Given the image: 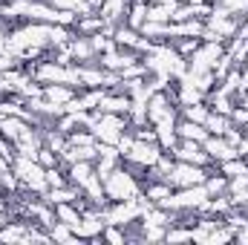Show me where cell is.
<instances>
[{
    "mask_svg": "<svg viewBox=\"0 0 248 245\" xmlns=\"http://www.w3.org/2000/svg\"><path fill=\"white\" fill-rule=\"evenodd\" d=\"M202 147H205V153L211 156V162H214V165H219V162H228V159H237V156H240V147H237L228 136H211V133H208V138L202 141Z\"/></svg>",
    "mask_w": 248,
    "mask_h": 245,
    "instance_id": "cell-7",
    "label": "cell"
},
{
    "mask_svg": "<svg viewBox=\"0 0 248 245\" xmlns=\"http://www.w3.org/2000/svg\"><path fill=\"white\" fill-rule=\"evenodd\" d=\"M176 136L179 138H190V141H205L208 138V130H205V124H196V122H176Z\"/></svg>",
    "mask_w": 248,
    "mask_h": 245,
    "instance_id": "cell-10",
    "label": "cell"
},
{
    "mask_svg": "<svg viewBox=\"0 0 248 245\" xmlns=\"http://www.w3.org/2000/svg\"><path fill=\"white\" fill-rule=\"evenodd\" d=\"M127 127H130L127 116L93 110V124H90V130H93V136H95L101 144H119V138L127 133Z\"/></svg>",
    "mask_w": 248,
    "mask_h": 245,
    "instance_id": "cell-4",
    "label": "cell"
},
{
    "mask_svg": "<svg viewBox=\"0 0 248 245\" xmlns=\"http://www.w3.org/2000/svg\"><path fill=\"white\" fill-rule=\"evenodd\" d=\"M130 3H133V0H104V3L98 6V15L104 17V23L119 26V23H124V17H127Z\"/></svg>",
    "mask_w": 248,
    "mask_h": 245,
    "instance_id": "cell-8",
    "label": "cell"
},
{
    "mask_svg": "<svg viewBox=\"0 0 248 245\" xmlns=\"http://www.w3.org/2000/svg\"><path fill=\"white\" fill-rule=\"evenodd\" d=\"M136 3H144V6H150V3H156V0H136Z\"/></svg>",
    "mask_w": 248,
    "mask_h": 245,
    "instance_id": "cell-16",
    "label": "cell"
},
{
    "mask_svg": "<svg viewBox=\"0 0 248 245\" xmlns=\"http://www.w3.org/2000/svg\"><path fill=\"white\" fill-rule=\"evenodd\" d=\"M231 127H234L231 116H225V113H217V110H211V113H208V119H205V130H208L211 136H225Z\"/></svg>",
    "mask_w": 248,
    "mask_h": 245,
    "instance_id": "cell-9",
    "label": "cell"
},
{
    "mask_svg": "<svg viewBox=\"0 0 248 245\" xmlns=\"http://www.w3.org/2000/svg\"><path fill=\"white\" fill-rule=\"evenodd\" d=\"M101 240H107V243H124L127 240V231H124L122 225H104Z\"/></svg>",
    "mask_w": 248,
    "mask_h": 245,
    "instance_id": "cell-12",
    "label": "cell"
},
{
    "mask_svg": "<svg viewBox=\"0 0 248 245\" xmlns=\"http://www.w3.org/2000/svg\"><path fill=\"white\" fill-rule=\"evenodd\" d=\"M162 144L159 141H144V138H133L130 150L122 156V162L127 168H133L139 176H144L150 168H156V162L162 159Z\"/></svg>",
    "mask_w": 248,
    "mask_h": 245,
    "instance_id": "cell-3",
    "label": "cell"
},
{
    "mask_svg": "<svg viewBox=\"0 0 248 245\" xmlns=\"http://www.w3.org/2000/svg\"><path fill=\"white\" fill-rule=\"evenodd\" d=\"M243 211H246V214H248V205H246V208H243Z\"/></svg>",
    "mask_w": 248,
    "mask_h": 245,
    "instance_id": "cell-18",
    "label": "cell"
},
{
    "mask_svg": "<svg viewBox=\"0 0 248 245\" xmlns=\"http://www.w3.org/2000/svg\"><path fill=\"white\" fill-rule=\"evenodd\" d=\"M144 20H147V6L144 3H130V9H127V17H124V23L130 26V29H141L144 26Z\"/></svg>",
    "mask_w": 248,
    "mask_h": 245,
    "instance_id": "cell-11",
    "label": "cell"
},
{
    "mask_svg": "<svg viewBox=\"0 0 248 245\" xmlns=\"http://www.w3.org/2000/svg\"><path fill=\"white\" fill-rule=\"evenodd\" d=\"M211 168H202V165H190V162H173V168L168 170L165 182L170 184L173 190L176 187H193V184H202L208 179Z\"/></svg>",
    "mask_w": 248,
    "mask_h": 245,
    "instance_id": "cell-5",
    "label": "cell"
},
{
    "mask_svg": "<svg viewBox=\"0 0 248 245\" xmlns=\"http://www.w3.org/2000/svg\"><path fill=\"white\" fill-rule=\"evenodd\" d=\"M170 156H173L176 162H190V165H202V168H211V165H214L211 156L205 153L202 141H190V138H179L176 147L170 150Z\"/></svg>",
    "mask_w": 248,
    "mask_h": 245,
    "instance_id": "cell-6",
    "label": "cell"
},
{
    "mask_svg": "<svg viewBox=\"0 0 248 245\" xmlns=\"http://www.w3.org/2000/svg\"><path fill=\"white\" fill-rule=\"evenodd\" d=\"M165 3H185V0H165Z\"/></svg>",
    "mask_w": 248,
    "mask_h": 245,
    "instance_id": "cell-17",
    "label": "cell"
},
{
    "mask_svg": "<svg viewBox=\"0 0 248 245\" xmlns=\"http://www.w3.org/2000/svg\"><path fill=\"white\" fill-rule=\"evenodd\" d=\"M12 173L17 184L23 190H32V193H46L49 190V182H46V168L38 162V159H29V156H15L12 159Z\"/></svg>",
    "mask_w": 248,
    "mask_h": 245,
    "instance_id": "cell-2",
    "label": "cell"
},
{
    "mask_svg": "<svg viewBox=\"0 0 248 245\" xmlns=\"http://www.w3.org/2000/svg\"><path fill=\"white\" fill-rule=\"evenodd\" d=\"M9 168H12V162H9L6 156H0V173H3V170H9Z\"/></svg>",
    "mask_w": 248,
    "mask_h": 245,
    "instance_id": "cell-15",
    "label": "cell"
},
{
    "mask_svg": "<svg viewBox=\"0 0 248 245\" xmlns=\"http://www.w3.org/2000/svg\"><path fill=\"white\" fill-rule=\"evenodd\" d=\"M173 46H176V52L182 55V58H187L196 46H199V38H176V41H170Z\"/></svg>",
    "mask_w": 248,
    "mask_h": 245,
    "instance_id": "cell-13",
    "label": "cell"
},
{
    "mask_svg": "<svg viewBox=\"0 0 248 245\" xmlns=\"http://www.w3.org/2000/svg\"><path fill=\"white\" fill-rule=\"evenodd\" d=\"M6 38H9V29H6V23L0 20V52L6 49Z\"/></svg>",
    "mask_w": 248,
    "mask_h": 245,
    "instance_id": "cell-14",
    "label": "cell"
},
{
    "mask_svg": "<svg viewBox=\"0 0 248 245\" xmlns=\"http://www.w3.org/2000/svg\"><path fill=\"white\" fill-rule=\"evenodd\" d=\"M104 184V193H107V202H127V199H139L141 190H144V182L139 179V173L127 165H119L110 176L101 179Z\"/></svg>",
    "mask_w": 248,
    "mask_h": 245,
    "instance_id": "cell-1",
    "label": "cell"
}]
</instances>
